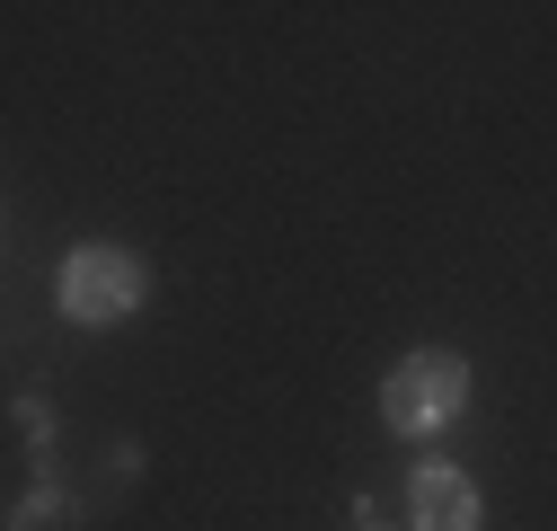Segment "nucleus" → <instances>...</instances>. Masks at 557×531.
Wrapping results in <instances>:
<instances>
[{
	"instance_id": "obj_2",
	"label": "nucleus",
	"mask_w": 557,
	"mask_h": 531,
	"mask_svg": "<svg viewBox=\"0 0 557 531\" xmlns=\"http://www.w3.org/2000/svg\"><path fill=\"white\" fill-rule=\"evenodd\" d=\"M143 293H151L143 257L115 248V239H81V248H62V266H53V310L72 328H115V319L143 310Z\"/></svg>"
},
{
	"instance_id": "obj_4",
	"label": "nucleus",
	"mask_w": 557,
	"mask_h": 531,
	"mask_svg": "<svg viewBox=\"0 0 557 531\" xmlns=\"http://www.w3.org/2000/svg\"><path fill=\"white\" fill-rule=\"evenodd\" d=\"M363 531H389V522H363Z\"/></svg>"
},
{
	"instance_id": "obj_1",
	"label": "nucleus",
	"mask_w": 557,
	"mask_h": 531,
	"mask_svg": "<svg viewBox=\"0 0 557 531\" xmlns=\"http://www.w3.org/2000/svg\"><path fill=\"white\" fill-rule=\"evenodd\" d=\"M469 398H478L469 355L416 346V355H398V363L381 372V425H389L398 443H434V434H451V425L469 417Z\"/></svg>"
},
{
	"instance_id": "obj_3",
	"label": "nucleus",
	"mask_w": 557,
	"mask_h": 531,
	"mask_svg": "<svg viewBox=\"0 0 557 531\" xmlns=\"http://www.w3.org/2000/svg\"><path fill=\"white\" fill-rule=\"evenodd\" d=\"M478 522H486V496L469 470H451V460L407 470V531H478Z\"/></svg>"
}]
</instances>
